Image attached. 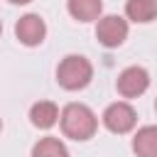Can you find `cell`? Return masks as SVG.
<instances>
[{
	"mask_svg": "<svg viewBox=\"0 0 157 157\" xmlns=\"http://www.w3.org/2000/svg\"><path fill=\"white\" fill-rule=\"evenodd\" d=\"M59 120H61L64 135L71 137V140H88V137L96 135V128H98L96 113L83 103H69L61 110Z\"/></svg>",
	"mask_w": 157,
	"mask_h": 157,
	"instance_id": "cell-1",
	"label": "cell"
},
{
	"mask_svg": "<svg viewBox=\"0 0 157 157\" xmlns=\"http://www.w3.org/2000/svg\"><path fill=\"white\" fill-rule=\"evenodd\" d=\"M93 78V66L86 56H78V54H69L61 59V64L56 66V81L61 88L66 91H78V88H86Z\"/></svg>",
	"mask_w": 157,
	"mask_h": 157,
	"instance_id": "cell-2",
	"label": "cell"
},
{
	"mask_svg": "<svg viewBox=\"0 0 157 157\" xmlns=\"http://www.w3.org/2000/svg\"><path fill=\"white\" fill-rule=\"evenodd\" d=\"M135 123H137V113H135V108H132L130 103H125V101L110 103V105L105 108V113H103V125H105L110 132H115V135L130 132V130L135 128Z\"/></svg>",
	"mask_w": 157,
	"mask_h": 157,
	"instance_id": "cell-3",
	"label": "cell"
},
{
	"mask_svg": "<svg viewBox=\"0 0 157 157\" xmlns=\"http://www.w3.org/2000/svg\"><path fill=\"white\" fill-rule=\"evenodd\" d=\"M147 86H150V74L142 66H128L125 71H120L115 81V88L123 98H137L147 91Z\"/></svg>",
	"mask_w": 157,
	"mask_h": 157,
	"instance_id": "cell-4",
	"label": "cell"
},
{
	"mask_svg": "<svg viewBox=\"0 0 157 157\" xmlns=\"http://www.w3.org/2000/svg\"><path fill=\"white\" fill-rule=\"evenodd\" d=\"M96 37L103 47H120L128 39V22L118 15H105L96 25Z\"/></svg>",
	"mask_w": 157,
	"mask_h": 157,
	"instance_id": "cell-5",
	"label": "cell"
},
{
	"mask_svg": "<svg viewBox=\"0 0 157 157\" xmlns=\"http://www.w3.org/2000/svg\"><path fill=\"white\" fill-rule=\"evenodd\" d=\"M44 34H47V25H44V20L39 15H32V12L29 15H22L17 20V25H15V37L22 44H27V47L42 44Z\"/></svg>",
	"mask_w": 157,
	"mask_h": 157,
	"instance_id": "cell-6",
	"label": "cell"
},
{
	"mask_svg": "<svg viewBox=\"0 0 157 157\" xmlns=\"http://www.w3.org/2000/svg\"><path fill=\"white\" fill-rule=\"evenodd\" d=\"M132 150L137 157H157V125H145L132 137Z\"/></svg>",
	"mask_w": 157,
	"mask_h": 157,
	"instance_id": "cell-7",
	"label": "cell"
},
{
	"mask_svg": "<svg viewBox=\"0 0 157 157\" xmlns=\"http://www.w3.org/2000/svg\"><path fill=\"white\" fill-rule=\"evenodd\" d=\"M29 118H32V125L34 128H42V130H49L56 120H59V108L52 103V101H39L29 108Z\"/></svg>",
	"mask_w": 157,
	"mask_h": 157,
	"instance_id": "cell-8",
	"label": "cell"
},
{
	"mask_svg": "<svg viewBox=\"0 0 157 157\" xmlns=\"http://www.w3.org/2000/svg\"><path fill=\"white\" fill-rule=\"evenodd\" d=\"M69 12L78 22H93L101 20L103 0H69Z\"/></svg>",
	"mask_w": 157,
	"mask_h": 157,
	"instance_id": "cell-9",
	"label": "cell"
},
{
	"mask_svg": "<svg viewBox=\"0 0 157 157\" xmlns=\"http://www.w3.org/2000/svg\"><path fill=\"white\" fill-rule=\"evenodd\" d=\"M125 15L132 22L147 25L157 17V0H128L125 5Z\"/></svg>",
	"mask_w": 157,
	"mask_h": 157,
	"instance_id": "cell-10",
	"label": "cell"
},
{
	"mask_svg": "<svg viewBox=\"0 0 157 157\" xmlns=\"http://www.w3.org/2000/svg\"><path fill=\"white\" fill-rule=\"evenodd\" d=\"M32 157H69V150L59 137H42L32 147Z\"/></svg>",
	"mask_w": 157,
	"mask_h": 157,
	"instance_id": "cell-11",
	"label": "cell"
},
{
	"mask_svg": "<svg viewBox=\"0 0 157 157\" xmlns=\"http://www.w3.org/2000/svg\"><path fill=\"white\" fill-rule=\"evenodd\" d=\"M7 2H15V5H25V2H29V0H7Z\"/></svg>",
	"mask_w": 157,
	"mask_h": 157,
	"instance_id": "cell-12",
	"label": "cell"
},
{
	"mask_svg": "<svg viewBox=\"0 0 157 157\" xmlns=\"http://www.w3.org/2000/svg\"><path fill=\"white\" fill-rule=\"evenodd\" d=\"M155 110H157V101H155Z\"/></svg>",
	"mask_w": 157,
	"mask_h": 157,
	"instance_id": "cell-13",
	"label": "cell"
},
{
	"mask_svg": "<svg viewBox=\"0 0 157 157\" xmlns=\"http://www.w3.org/2000/svg\"><path fill=\"white\" fill-rule=\"evenodd\" d=\"M0 130H2V120H0Z\"/></svg>",
	"mask_w": 157,
	"mask_h": 157,
	"instance_id": "cell-14",
	"label": "cell"
},
{
	"mask_svg": "<svg viewBox=\"0 0 157 157\" xmlns=\"http://www.w3.org/2000/svg\"><path fill=\"white\" fill-rule=\"evenodd\" d=\"M0 32H2V22H0Z\"/></svg>",
	"mask_w": 157,
	"mask_h": 157,
	"instance_id": "cell-15",
	"label": "cell"
}]
</instances>
